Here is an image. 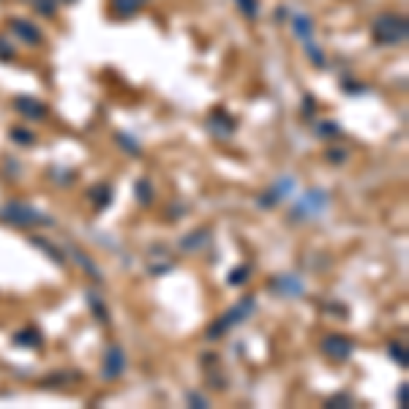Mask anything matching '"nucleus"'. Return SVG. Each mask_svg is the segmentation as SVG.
Masks as SVG:
<instances>
[{
	"mask_svg": "<svg viewBox=\"0 0 409 409\" xmlns=\"http://www.w3.org/2000/svg\"><path fill=\"white\" fill-rule=\"evenodd\" d=\"M8 27H11V33H14L20 41H25L30 47H41V44H44V33L33 25V22H27V20H11Z\"/></svg>",
	"mask_w": 409,
	"mask_h": 409,
	"instance_id": "obj_9",
	"label": "nucleus"
},
{
	"mask_svg": "<svg viewBox=\"0 0 409 409\" xmlns=\"http://www.w3.org/2000/svg\"><path fill=\"white\" fill-rule=\"evenodd\" d=\"M88 303H90V311H96V317H99L102 322H106V319H109V314H106V306L102 303V298H99V295L88 292Z\"/></svg>",
	"mask_w": 409,
	"mask_h": 409,
	"instance_id": "obj_23",
	"label": "nucleus"
},
{
	"mask_svg": "<svg viewBox=\"0 0 409 409\" xmlns=\"http://www.w3.org/2000/svg\"><path fill=\"white\" fill-rule=\"evenodd\" d=\"M387 352H390V358L396 360L401 368L407 366V349L401 347V344H396V341H390V347H387Z\"/></svg>",
	"mask_w": 409,
	"mask_h": 409,
	"instance_id": "obj_25",
	"label": "nucleus"
},
{
	"mask_svg": "<svg viewBox=\"0 0 409 409\" xmlns=\"http://www.w3.org/2000/svg\"><path fill=\"white\" fill-rule=\"evenodd\" d=\"M328 158H331V161H335V164H341V161L347 158V153H344V151H331V153H328Z\"/></svg>",
	"mask_w": 409,
	"mask_h": 409,
	"instance_id": "obj_32",
	"label": "nucleus"
},
{
	"mask_svg": "<svg viewBox=\"0 0 409 409\" xmlns=\"http://www.w3.org/2000/svg\"><path fill=\"white\" fill-rule=\"evenodd\" d=\"M0 60H14V50L6 41V36H0Z\"/></svg>",
	"mask_w": 409,
	"mask_h": 409,
	"instance_id": "obj_30",
	"label": "nucleus"
},
{
	"mask_svg": "<svg viewBox=\"0 0 409 409\" xmlns=\"http://www.w3.org/2000/svg\"><path fill=\"white\" fill-rule=\"evenodd\" d=\"M126 371V352L120 344H109L102 360V377L104 380H120Z\"/></svg>",
	"mask_w": 409,
	"mask_h": 409,
	"instance_id": "obj_5",
	"label": "nucleus"
},
{
	"mask_svg": "<svg viewBox=\"0 0 409 409\" xmlns=\"http://www.w3.org/2000/svg\"><path fill=\"white\" fill-rule=\"evenodd\" d=\"M134 200L142 204V207L153 204V183L148 178H139L134 183Z\"/></svg>",
	"mask_w": 409,
	"mask_h": 409,
	"instance_id": "obj_16",
	"label": "nucleus"
},
{
	"mask_svg": "<svg viewBox=\"0 0 409 409\" xmlns=\"http://www.w3.org/2000/svg\"><path fill=\"white\" fill-rule=\"evenodd\" d=\"M235 3H237V8H240L243 17H249V20L259 17V0H235Z\"/></svg>",
	"mask_w": 409,
	"mask_h": 409,
	"instance_id": "obj_22",
	"label": "nucleus"
},
{
	"mask_svg": "<svg viewBox=\"0 0 409 409\" xmlns=\"http://www.w3.org/2000/svg\"><path fill=\"white\" fill-rule=\"evenodd\" d=\"M0 219L17 227H52V219L25 202H6L0 207Z\"/></svg>",
	"mask_w": 409,
	"mask_h": 409,
	"instance_id": "obj_2",
	"label": "nucleus"
},
{
	"mask_svg": "<svg viewBox=\"0 0 409 409\" xmlns=\"http://www.w3.org/2000/svg\"><path fill=\"white\" fill-rule=\"evenodd\" d=\"M17 347H22V349H39L41 347V341H44V335L36 331V328H25V331L14 333V338H11Z\"/></svg>",
	"mask_w": 409,
	"mask_h": 409,
	"instance_id": "obj_13",
	"label": "nucleus"
},
{
	"mask_svg": "<svg viewBox=\"0 0 409 409\" xmlns=\"http://www.w3.org/2000/svg\"><path fill=\"white\" fill-rule=\"evenodd\" d=\"M57 6H60V0H33L36 14H41V17H55L57 14Z\"/></svg>",
	"mask_w": 409,
	"mask_h": 409,
	"instance_id": "obj_20",
	"label": "nucleus"
},
{
	"mask_svg": "<svg viewBox=\"0 0 409 409\" xmlns=\"http://www.w3.org/2000/svg\"><path fill=\"white\" fill-rule=\"evenodd\" d=\"M69 254H71V256H74V259H77V262H79V268H82V270H85V273H88L90 279H96V282H102L104 276H102V270H99V265H96V262H93L90 256L85 254V251H79V249H69Z\"/></svg>",
	"mask_w": 409,
	"mask_h": 409,
	"instance_id": "obj_15",
	"label": "nucleus"
},
{
	"mask_svg": "<svg viewBox=\"0 0 409 409\" xmlns=\"http://www.w3.org/2000/svg\"><path fill=\"white\" fill-rule=\"evenodd\" d=\"M148 0H112V11L118 17H134Z\"/></svg>",
	"mask_w": 409,
	"mask_h": 409,
	"instance_id": "obj_17",
	"label": "nucleus"
},
{
	"mask_svg": "<svg viewBox=\"0 0 409 409\" xmlns=\"http://www.w3.org/2000/svg\"><path fill=\"white\" fill-rule=\"evenodd\" d=\"M186 401H188L191 407H197V409L207 407V398H204V396H200V393H188V396H186Z\"/></svg>",
	"mask_w": 409,
	"mask_h": 409,
	"instance_id": "obj_31",
	"label": "nucleus"
},
{
	"mask_svg": "<svg viewBox=\"0 0 409 409\" xmlns=\"http://www.w3.org/2000/svg\"><path fill=\"white\" fill-rule=\"evenodd\" d=\"M207 128L213 134H219V137H232L235 134V120H232L224 109H213L210 118H207Z\"/></svg>",
	"mask_w": 409,
	"mask_h": 409,
	"instance_id": "obj_11",
	"label": "nucleus"
},
{
	"mask_svg": "<svg viewBox=\"0 0 409 409\" xmlns=\"http://www.w3.org/2000/svg\"><path fill=\"white\" fill-rule=\"evenodd\" d=\"M207 240H210V232L207 230L188 232L186 237H180V251H186V254H197V251H202L204 246H207Z\"/></svg>",
	"mask_w": 409,
	"mask_h": 409,
	"instance_id": "obj_12",
	"label": "nucleus"
},
{
	"mask_svg": "<svg viewBox=\"0 0 409 409\" xmlns=\"http://www.w3.org/2000/svg\"><path fill=\"white\" fill-rule=\"evenodd\" d=\"M289 25H292V33H295L300 41H311V39H314V22H311V17H306V14H295V17L289 20Z\"/></svg>",
	"mask_w": 409,
	"mask_h": 409,
	"instance_id": "obj_14",
	"label": "nucleus"
},
{
	"mask_svg": "<svg viewBox=\"0 0 409 409\" xmlns=\"http://www.w3.org/2000/svg\"><path fill=\"white\" fill-rule=\"evenodd\" d=\"M30 243H33V246H39V249H41V251H44L47 256H50L55 265H60V268L66 265V256L60 254V249H57V246H52V243H47L44 237H30Z\"/></svg>",
	"mask_w": 409,
	"mask_h": 409,
	"instance_id": "obj_18",
	"label": "nucleus"
},
{
	"mask_svg": "<svg viewBox=\"0 0 409 409\" xmlns=\"http://www.w3.org/2000/svg\"><path fill=\"white\" fill-rule=\"evenodd\" d=\"M295 191V178H282L276 180L259 200H256V204L262 207V210H268V207H273V204H279L284 200V197H289Z\"/></svg>",
	"mask_w": 409,
	"mask_h": 409,
	"instance_id": "obj_7",
	"label": "nucleus"
},
{
	"mask_svg": "<svg viewBox=\"0 0 409 409\" xmlns=\"http://www.w3.org/2000/svg\"><path fill=\"white\" fill-rule=\"evenodd\" d=\"M319 137H325V139H333V137H338L341 134V126L335 123V120H322V123H317V128H314Z\"/></svg>",
	"mask_w": 409,
	"mask_h": 409,
	"instance_id": "obj_21",
	"label": "nucleus"
},
{
	"mask_svg": "<svg viewBox=\"0 0 409 409\" xmlns=\"http://www.w3.org/2000/svg\"><path fill=\"white\" fill-rule=\"evenodd\" d=\"M371 33H374V41H377V44H382V47H396V44H404V41H407L409 22L404 14L384 11V14L377 17Z\"/></svg>",
	"mask_w": 409,
	"mask_h": 409,
	"instance_id": "obj_1",
	"label": "nucleus"
},
{
	"mask_svg": "<svg viewBox=\"0 0 409 409\" xmlns=\"http://www.w3.org/2000/svg\"><path fill=\"white\" fill-rule=\"evenodd\" d=\"M115 142H118V145H120V151H126L128 155H139V153H142L139 142H137L134 137H128V134H123V131H118V134H115Z\"/></svg>",
	"mask_w": 409,
	"mask_h": 409,
	"instance_id": "obj_19",
	"label": "nucleus"
},
{
	"mask_svg": "<svg viewBox=\"0 0 409 409\" xmlns=\"http://www.w3.org/2000/svg\"><path fill=\"white\" fill-rule=\"evenodd\" d=\"M249 273H251V270H249V268H243V265H240V268H235V270L230 273V284L232 286H243V284L249 282Z\"/></svg>",
	"mask_w": 409,
	"mask_h": 409,
	"instance_id": "obj_27",
	"label": "nucleus"
},
{
	"mask_svg": "<svg viewBox=\"0 0 409 409\" xmlns=\"http://www.w3.org/2000/svg\"><path fill=\"white\" fill-rule=\"evenodd\" d=\"M14 109H17L22 118H27V120H44V118L50 115V109L39 102V99H33V96H20V99H14Z\"/></svg>",
	"mask_w": 409,
	"mask_h": 409,
	"instance_id": "obj_10",
	"label": "nucleus"
},
{
	"mask_svg": "<svg viewBox=\"0 0 409 409\" xmlns=\"http://www.w3.org/2000/svg\"><path fill=\"white\" fill-rule=\"evenodd\" d=\"M270 289H273L276 295H282V298H300V295L306 292L303 282H300L295 273H282V276H276V279L270 282Z\"/></svg>",
	"mask_w": 409,
	"mask_h": 409,
	"instance_id": "obj_8",
	"label": "nucleus"
},
{
	"mask_svg": "<svg viewBox=\"0 0 409 409\" xmlns=\"http://www.w3.org/2000/svg\"><path fill=\"white\" fill-rule=\"evenodd\" d=\"M306 52H308V60H311L317 69H322V66H325V57H322V52L317 50L311 41H306Z\"/></svg>",
	"mask_w": 409,
	"mask_h": 409,
	"instance_id": "obj_28",
	"label": "nucleus"
},
{
	"mask_svg": "<svg viewBox=\"0 0 409 409\" xmlns=\"http://www.w3.org/2000/svg\"><path fill=\"white\" fill-rule=\"evenodd\" d=\"M328 404H331V407H352L355 401H352V396H347V393H338V396H333Z\"/></svg>",
	"mask_w": 409,
	"mask_h": 409,
	"instance_id": "obj_29",
	"label": "nucleus"
},
{
	"mask_svg": "<svg viewBox=\"0 0 409 409\" xmlns=\"http://www.w3.org/2000/svg\"><path fill=\"white\" fill-rule=\"evenodd\" d=\"M322 352L331 360H349L355 352V344L347 335H325L322 338Z\"/></svg>",
	"mask_w": 409,
	"mask_h": 409,
	"instance_id": "obj_6",
	"label": "nucleus"
},
{
	"mask_svg": "<svg viewBox=\"0 0 409 409\" xmlns=\"http://www.w3.org/2000/svg\"><path fill=\"white\" fill-rule=\"evenodd\" d=\"M256 308V300L254 298H243L237 306H232L227 314H221L210 328H207V338L213 341V338H221V335H227V333L232 331V328H237L243 319H249L251 314H254Z\"/></svg>",
	"mask_w": 409,
	"mask_h": 409,
	"instance_id": "obj_3",
	"label": "nucleus"
},
{
	"mask_svg": "<svg viewBox=\"0 0 409 409\" xmlns=\"http://www.w3.org/2000/svg\"><path fill=\"white\" fill-rule=\"evenodd\" d=\"M328 202H331V194L322 191V188H311L306 191V197L292 207V221H303V219H317L328 210Z\"/></svg>",
	"mask_w": 409,
	"mask_h": 409,
	"instance_id": "obj_4",
	"label": "nucleus"
},
{
	"mask_svg": "<svg viewBox=\"0 0 409 409\" xmlns=\"http://www.w3.org/2000/svg\"><path fill=\"white\" fill-rule=\"evenodd\" d=\"M109 197H112V188H109V186H96V188L90 191V200H96L99 207H106Z\"/></svg>",
	"mask_w": 409,
	"mask_h": 409,
	"instance_id": "obj_24",
	"label": "nucleus"
},
{
	"mask_svg": "<svg viewBox=\"0 0 409 409\" xmlns=\"http://www.w3.org/2000/svg\"><path fill=\"white\" fill-rule=\"evenodd\" d=\"M11 139L20 142L22 148H27V145L36 142V134H30V131H25V128H14V131H11Z\"/></svg>",
	"mask_w": 409,
	"mask_h": 409,
	"instance_id": "obj_26",
	"label": "nucleus"
},
{
	"mask_svg": "<svg viewBox=\"0 0 409 409\" xmlns=\"http://www.w3.org/2000/svg\"><path fill=\"white\" fill-rule=\"evenodd\" d=\"M398 404L401 407L407 404V382H401V387H398Z\"/></svg>",
	"mask_w": 409,
	"mask_h": 409,
	"instance_id": "obj_33",
	"label": "nucleus"
}]
</instances>
